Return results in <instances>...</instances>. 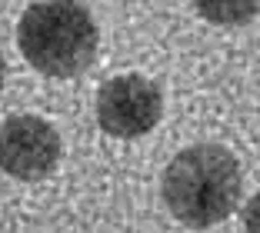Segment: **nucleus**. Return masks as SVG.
Wrapping results in <instances>:
<instances>
[{"label":"nucleus","mask_w":260,"mask_h":233,"mask_svg":"<svg viewBox=\"0 0 260 233\" xmlns=\"http://www.w3.org/2000/svg\"><path fill=\"white\" fill-rule=\"evenodd\" d=\"M240 163L220 143H197L180 150L160 180L167 210L193 230L227 220L240 203Z\"/></svg>","instance_id":"f257e3e1"},{"label":"nucleus","mask_w":260,"mask_h":233,"mask_svg":"<svg viewBox=\"0 0 260 233\" xmlns=\"http://www.w3.org/2000/svg\"><path fill=\"white\" fill-rule=\"evenodd\" d=\"M17 44L34 70L54 80L84 74L97 57V23L84 4H34L23 10Z\"/></svg>","instance_id":"f03ea898"},{"label":"nucleus","mask_w":260,"mask_h":233,"mask_svg":"<svg viewBox=\"0 0 260 233\" xmlns=\"http://www.w3.org/2000/svg\"><path fill=\"white\" fill-rule=\"evenodd\" d=\"M164 93L150 77L120 74L97 90V120L110 137H144L160 123Z\"/></svg>","instance_id":"7ed1b4c3"},{"label":"nucleus","mask_w":260,"mask_h":233,"mask_svg":"<svg viewBox=\"0 0 260 233\" xmlns=\"http://www.w3.org/2000/svg\"><path fill=\"white\" fill-rule=\"evenodd\" d=\"M60 163V134L37 113H17L0 123V170L17 180H44Z\"/></svg>","instance_id":"20e7f679"},{"label":"nucleus","mask_w":260,"mask_h":233,"mask_svg":"<svg viewBox=\"0 0 260 233\" xmlns=\"http://www.w3.org/2000/svg\"><path fill=\"white\" fill-rule=\"evenodd\" d=\"M197 10L204 17H210V20H217V23H244V20H250L260 7L257 4H247V7H240V4H214V7L200 4Z\"/></svg>","instance_id":"39448f33"},{"label":"nucleus","mask_w":260,"mask_h":233,"mask_svg":"<svg viewBox=\"0 0 260 233\" xmlns=\"http://www.w3.org/2000/svg\"><path fill=\"white\" fill-rule=\"evenodd\" d=\"M244 230L247 233H260V190L247 200V207H244Z\"/></svg>","instance_id":"423d86ee"},{"label":"nucleus","mask_w":260,"mask_h":233,"mask_svg":"<svg viewBox=\"0 0 260 233\" xmlns=\"http://www.w3.org/2000/svg\"><path fill=\"white\" fill-rule=\"evenodd\" d=\"M4 74H7V67H4V57H0V90H4Z\"/></svg>","instance_id":"0eeeda50"}]
</instances>
